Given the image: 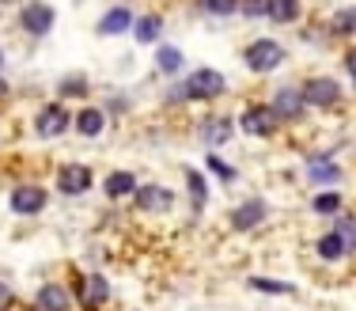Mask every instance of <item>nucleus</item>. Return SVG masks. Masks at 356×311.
Wrapping results in <instances>:
<instances>
[{
    "instance_id": "obj_9",
    "label": "nucleus",
    "mask_w": 356,
    "mask_h": 311,
    "mask_svg": "<svg viewBox=\"0 0 356 311\" xmlns=\"http://www.w3.org/2000/svg\"><path fill=\"white\" fill-rule=\"evenodd\" d=\"M12 209L19 216H35L46 209V190L42 186H15L12 190Z\"/></svg>"
},
{
    "instance_id": "obj_33",
    "label": "nucleus",
    "mask_w": 356,
    "mask_h": 311,
    "mask_svg": "<svg viewBox=\"0 0 356 311\" xmlns=\"http://www.w3.org/2000/svg\"><path fill=\"white\" fill-rule=\"evenodd\" d=\"M0 65H4V54H0Z\"/></svg>"
},
{
    "instance_id": "obj_3",
    "label": "nucleus",
    "mask_w": 356,
    "mask_h": 311,
    "mask_svg": "<svg viewBox=\"0 0 356 311\" xmlns=\"http://www.w3.org/2000/svg\"><path fill=\"white\" fill-rule=\"evenodd\" d=\"M300 95H303V103H307V106H334L337 99H341V83L330 80V77H311L300 88Z\"/></svg>"
},
{
    "instance_id": "obj_21",
    "label": "nucleus",
    "mask_w": 356,
    "mask_h": 311,
    "mask_svg": "<svg viewBox=\"0 0 356 311\" xmlns=\"http://www.w3.org/2000/svg\"><path fill=\"white\" fill-rule=\"evenodd\" d=\"M186 182H190V198H193V213H201L205 209V190H209V182H205V175L201 171H186Z\"/></svg>"
},
{
    "instance_id": "obj_30",
    "label": "nucleus",
    "mask_w": 356,
    "mask_h": 311,
    "mask_svg": "<svg viewBox=\"0 0 356 311\" xmlns=\"http://www.w3.org/2000/svg\"><path fill=\"white\" fill-rule=\"evenodd\" d=\"M209 171H216V175H220V179H232V175H235V171H232V167H227V164H220V159H216V156H209Z\"/></svg>"
},
{
    "instance_id": "obj_32",
    "label": "nucleus",
    "mask_w": 356,
    "mask_h": 311,
    "mask_svg": "<svg viewBox=\"0 0 356 311\" xmlns=\"http://www.w3.org/2000/svg\"><path fill=\"white\" fill-rule=\"evenodd\" d=\"M345 65H349V72L356 77V49H349V57H345Z\"/></svg>"
},
{
    "instance_id": "obj_10",
    "label": "nucleus",
    "mask_w": 356,
    "mask_h": 311,
    "mask_svg": "<svg viewBox=\"0 0 356 311\" xmlns=\"http://www.w3.org/2000/svg\"><path fill=\"white\" fill-rule=\"evenodd\" d=\"M106 300H110V285H106V277H99V273L80 277V304H83V308H103Z\"/></svg>"
},
{
    "instance_id": "obj_24",
    "label": "nucleus",
    "mask_w": 356,
    "mask_h": 311,
    "mask_svg": "<svg viewBox=\"0 0 356 311\" xmlns=\"http://www.w3.org/2000/svg\"><path fill=\"white\" fill-rule=\"evenodd\" d=\"M232 122L227 118H216V122H205V141L209 145H224V141H232Z\"/></svg>"
},
{
    "instance_id": "obj_18",
    "label": "nucleus",
    "mask_w": 356,
    "mask_h": 311,
    "mask_svg": "<svg viewBox=\"0 0 356 311\" xmlns=\"http://www.w3.org/2000/svg\"><path fill=\"white\" fill-rule=\"evenodd\" d=\"M156 65H159V72H167V77H175V72L186 65V57H182V49H178V46H159V54H156Z\"/></svg>"
},
{
    "instance_id": "obj_19",
    "label": "nucleus",
    "mask_w": 356,
    "mask_h": 311,
    "mask_svg": "<svg viewBox=\"0 0 356 311\" xmlns=\"http://www.w3.org/2000/svg\"><path fill=\"white\" fill-rule=\"evenodd\" d=\"M269 19L273 23H296L300 19V0H269Z\"/></svg>"
},
{
    "instance_id": "obj_25",
    "label": "nucleus",
    "mask_w": 356,
    "mask_h": 311,
    "mask_svg": "<svg viewBox=\"0 0 356 311\" xmlns=\"http://www.w3.org/2000/svg\"><path fill=\"white\" fill-rule=\"evenodd\" d=\"M337 235H341L345 250H356V216H337Z\"/></svg>"
},
{
    "instance_id": "obj_17",
    "label": "nucleus",
    "mask_w": 356,
    "mask_h": 311,
    "mask_svg": "<svg viewBox=\"0 0 356 311\" xmlns=\"http://www.w3.org/2000/svg\"><path fill=\"white\" fill-rule=\"evenodd\" d=\"M106 194L110 198H129V194H137V179H133L129 171H114L106 179Z\"/></svg>"
},
{
    "instance_id": "obj_5",
    "label": "nucleus",
    "mask_w": 356,
    "mask_h": 311,
    "mask_svg": "<svg viewBox=\"0 0 356 311\" xmlns=\"http://www.w3.org/2000/svg\"><path fill=\"white\" fill-rule=\"evenodd\" d=\"M91 182H95V179H91V167H83V164H65L61 171H57V190L69 194V198L91 190Z\"/></svg>"
},
{
    "instance_id": "obj_35",
    "label": "nucleus",
    "mask_w": 356,
    "mask_h": 311,
    "mask_svg": "<svg viewBox=\"0 0 356 311\" xmlns=\"http://www.w3.org/2000/svg\"><path fill=\"white\" fill-rule=\"evenodd\" d=\"M353 80H356V77H353Z\"/></svg>"
},
{
    "instance_id": "obj_12",
    "label": "nucleus",
    "mask_w": 356,
    "mask_h": 311,
    "mask_svg": "<svg viewBox=\"0 0 356 311\" xmlns=\"http://www.w3.org/2000/svg\"><path fill=\"white\" fill-rule=\"evenodd\" d=\"M266 213H269V209H266V201H261V198H250V201H243V205L232 213V224H235L239 232H250L254 224H261V221H266Z\"/></svg>"
},
{
    "instance_id": "obj_4",
    "label": "nucleus",
    "mask_w": 356,
    "mask_h": 311,
    "mask_svg": "<svg viewBox=\"0 0 356 311\" xmlns=\"http://www.w3.org/2000/svg\"><path fill=\"white\" fill-rule=\"evenodd\" d=\"M69 129V111H65L61 103H49V106H42L38 118H35V133L38 137H61V133Z\"/></svg>"
},
{
    "instance_id": "obj_7",
    "label": "nucleus",
    "mask_w": 356,
    "mask_h": 311,
    "mask_svg": "<svg viewBox=\"0 0 356 311\" xmlns=\"http://www.w3.org/2000/svg\"><path fill=\"white\" fill-rule=\"evenodd\" d=\"M54 8L49 4H42V0H31L27 8H23V31L27 35H35V38H42V35H49V27H54Z\"/></svg>"
},
{
    "instance_id": "obj_29",
    "label": "nucleus",
    "mask_w": 356,
    "mask_h": 311,
    "mask_svg": "<svg viewBox=\"0 0 356 311\" xmlns=\"http://www.w3.org/2000/svg\"><path fill=\"white\" fill-rule=\"evenodd\" d=\"M254 289L258 292H292V285H281V281H266V277H254Z\"/></svg>"
},
{
    "instance_id": "obj_26",
    "label": "nucleus",
    "mask_w": 356,
    "mask_h": 311,
    "mask_svg": "<svg viewBox=\"0 0 356 311\" xmlns=\"http://www.w3.org/2000/svg\"><path fill=\"white\" fill-rule=\"evenodd\" d=\"M311 205H315V213L326 216V213H337V209H341V198H337L334 190H326V194H318L315 201H311Z\"/></svg>"
},
{
    "instance_id": "obj_8",
    "label": "nucleus",
    "mask_w": 356,
    "mask_h": 311,
    "mask_svg": "<svg viewBox=\"0 0 356 311\" xmlns=\"http://www.w3.org/2000/svg\"><path fill=\"white\" fill-rule=\"evenodd\" d=\"M137 205L144 213H167V209L175 205V194L167 186H156V182H148V186H137Z\"/></svg>"
},
{
    "instance_id": "obj_1",
    "label": "nucleus",
    "mask_w": 356,
    "mask_h": 311,
    "mask_svg": "<svg viewBox=\"0 0 356 311\" xmlns=\"http://www.w3.org/2000/svg\"><path fill=\"white\" fill-rule=\"evenodd\" d=\"M224 88L227 83L216 69H197L186 77V83L175 91V99H216V95H224Z\"/></svg>"
},
{
    "instance_id": "obj_15",
    "label": "nucleus",
    "mask_w": 356,
    "mask_h": 311,
    "mask_svg": "<svg viewBox=\"0 0 356 311\" xmlns=\"http://www.w3.org/2000/svg\"><path fill=\"white\" fill-rule=\"evenodd\" d=\"M159 31H163V19H159V15H140V19H133V38H137L140 46L156 42Z\"/></svg>"
},
{
    "instance_id": "obj_23",
    "label": "nucleus",
    "mask_w": 356,
    "mask_h": 311,
    "mask_svg": "<svg viewBox=\"0 0 356 311\" xmlns=\"http://www.w3.org/2000/svg\"><path fill=\"white\" fill-rule=\"evenodd\" d=\"M341 255H345V243H341V235H337V232H330V235H322V239H318V258L337 262Z\"/></svg>"
},
{
    "instance_id": "obj_34",
    "label": "nucleus",
    "mask_w": 356,
    "mask_h": 311,
    "mask_svg": "<svg viewBox=\"0 0 356 311\" xmlns=\"http://www.w3.org/2000/svg\"><path fill=\"white\" fill-rule=\"evenodd\" d=\"M0 91H4V80H0Z\"/></svg>"
},
{
    "instance_id": "obj_20",
    "label": "nucleus",
    "mask_w": 356,
    "mask_h": 311,
    "mask_svg": "<svg viewBox=\"0 0 356 311\" xmlns=\"http://www.w3.org/2000/svg\"><path fill=\"white\" fill-rule=\"evenodd\" d=\"M330 31L334 35H356V8H337L330 15Z\"/></svg>"
},
{
    "instance_id": "obj_27",
    "label": "nucleus",
    "mask_w": 356,
    "mask_h": 311,
    "mask_svg": "<svg viewBox=\"0 0 356 311\" xmlns=\"http://www.w3.org/2000/svg\"><path fill=\"white\" fill-rule=\"evenodd\" d=\"M201 8L209 15H232V12H239V0H201Z\"/></svg>"
},
{
    "instance_id": "obj_11",
    "label": "nucleus",
    "mask_w": 356,
    "mask_h": 311,
    "mask_svg": "<svg viewBox=\"0 0 356 311\" xmlns=\"http://www.w3.org/2000/svg\"><path fill=\"white\" fill-rule=\"evenodd\" d=\"M133 27V12L125 4H118V8H110V12L103 15V19H99V35L103 38H114V35H125V31Z\"/></svg>"
},
{
    "instance_id": "obj_2",
    "label": "nucleus",
    "mask_w": 356,
    "mask_h": 311,
    "mask_svg": "<svg viewBox=\"0 0 356 311\" xmlns=\"http://www.w3.org/2000/svg\"><path fill=\"white\" fill-rule=\"evenodd\" d=\"M243 61H247L254 72H273V69H281V65H284V46H281V42H273V38H258V42H250V46H247Z\"/></svg>"
},
{
    "instance_id": "obj_6",
    "label": "nucleus",
    "mask_w": 356,
    "mask_h": 311,
    "mask_svg": "<svg viewBox=\"0 0 356 311\" xmlns=\"http://www.w3.org/2000/svg\"><path fill=\"white\" fill-rule=\"evenodd\" d=\"M277 122H281V118H277V111L273 106H247V114H243V129L250 133V137H269V133L277 129Z\"/></svg>"
},
{
    "instance_id": "obj_22",
    "label": "nucleus",
    "mask_w": 356,
    "mask_h": 311,
    "mask_svg": "<svg viewBox=\"0 0 356 311\" xmlns=\"http://www.w3.org/2000/svg\"><path fill=\"white\" fill-rule=\"evenodd\" d=\"M311 179H315V182H337V179H341V171H337L326 156H311Z\"/></svg>"
},
{
    "instance_id": "obj_28",
    "label": "nucleus",
    "mask_w": 356,
    "mask_h": 311,
    "mask_svg": "<svg viewBox=\"0 0 356 311\" xmlns=\"http://www.w3.org/2000/svg\"><path fill=\"white\" fill-rule=\"evenodd\" d=\"M239 12L250 19H261V15H269V0H239Z\"/></svg>"
},
{
    "instance_id": "obj_31",
    "label": "nucleus",
    "mask_w": 356,
    "mask_h": 311,
    "mask_svg": "<svg viewBox=\"0 0 356 311\" xmlns=\"http://www.w3.org/2000/svg\"><path fill=\"white\" fill-rule=\"evenodd\" d=\"M8 300H12V292H8V285H4V281H0V311H4V308H8Z\"/></svg>"
},
{
    "instance_id": "obj_16",
    "label": "nucleus",
    "mask_w": 356,
    "mask_h": 311,
    "mask_svg": "<svg viewBox=\"0 0 356 311\" xmlns=\"http://www.w3.org/2000/svg\"><path fill=\"white\" fill-rule=\"evenodd\" d=\"M76 133H80V137H99V133H103V111H95V106L80 111V118H76Z\"/></svg>"
},
{
    "instance_id": "obj_13",
    "label": "nucleus",
    "mask_w": 356,
    "mask_h": 311,
    "mask_svg": "<svg viewBox=\"0 0 356 311\" xmlns=\"http://www.w3.org/2000/svg\"><path fill=\"white\" fill-rule=\"evenodd\" d=\"M35 304H38V311H69L72 300H69V289H65V285H42Z\"/></svg>"
},
{
    "instance_id": "obj_14",
    "label": "nucleus",
    "mask_w": 356,
    "mask_h": 311,
    "mask_svg": "<svg viewBox=\"0 0 356 311\" xmlns=\"http://www.w3.org/2000/svg\"><path fill=\"white\" fill-rule=\"evenodd\" d=\"M303 95L300 91H292V88H284V91H277L273 95V111H277V118H300L303 114Z\"/></svg>"
}]
</instances>
